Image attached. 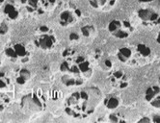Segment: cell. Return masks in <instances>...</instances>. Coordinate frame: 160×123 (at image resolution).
Masks as SVG:
<instances>
[{"label": "cell", "instance_id": "19", "mask_svg": "<svg viewBox=\"0 0 160 123\" xmlns=\"http://www.w3.org/2000/svg\"><path fill=\"white\" fill-rule=\"evenodd\" d=\"M56 3L57 0H42V6L44 11L52 9L53 7H55Z\"/></svg>", "mask_w": 160, "mask_h": 123}, {"label": "cell", "instance_id": "10", "mask_svg": "<svg viewBox=\"0 0 160 123\" xmlns=\"http://www.w3.org/2000/svg\"><path fill=\"white\" fill-rule=\"evenodd\" d=\"M146 99L153 107L160 108V88L155 86L148 88L146 92Z\"/></svg>", "mask_w": 160, "mask_h": 123}, {"label": "cell", "instance_id": "11", "mask_svg": "<svg viewBox=\"0 0 160 123\" xmlns=\"http://www.w3.org/2000/svg\"><path fill=\"white\" fill-rule=\"evenodd\" d=\"M116 3V0H89V4L95 10L105 11L112 8Z\"/></svg>", "mask_w": 160, "mask_h": 123}, {"label": "cell", "instance_id": "20", "mask_svg": "<svg viewBox=\"0 0 160 123\" xmlns=\"http://www.w3.org/2000/svg\"><path fill=\"white\" fill-rule=\"evenodd\" d=\"M9 31V26L6 22L4 21H0V36L6 35L7 32Z\"/></svg>", "mask_w": 160, "mask_h": 123}, {"label": "cell", "instance_id": "15", "mask_svg": "<svg viewBox=\"0 0 160 123\" xmlns=\"http://www.w3.org/2000/svg\"><path fill=\"white\" fill-rule=\"evenodd\" d=\"M104 104L108 109H116L119 106V100L116 97L108 96L104 100Z\"/></svg>", "mask_w": 160, "mask_h": 123}, {"label": "cell", "instance_id": "1", "mask_svg": "<svg viewBox=\"0 0 160 123\" xmlns=\"http://www.w3.org/2000/svg\"><path fill=\"white\" fill-rule=\"evenodd\" d=\"M63 62L60 71L63 73L62 82L66 87L83 85L93 75V66L84 55L76 50L68 48L63 52Z\"/></svg>", "mask_w": 160, "mask_h": 123}, {"label": "cell", "instance_id": "22", "mask_svg": "<svg viewBox=\"0 0 160 123\" xmlns=\"http://www.w3.org/2000/svg\"><path fill=\"white\" fill-rule=\"evenodd\" d=\"M153 122H160V116H155L153 118Z\"/></svg>", "mask_w": 160, "mask_h": 123}, {"label": "cell", "instance_id": "14", "mask_svg": "<svg viewBox=\"0 0 160 123\" xmlns=\"http://www.w3.org/2000/svg\"><path fill=\"white\" fill-rule=\"evenodd\" d=\"M30 77H31V73L29 72V70L26 69H22L18 71L17 75V82L19 85H23L30 79Z\"/></svg>", "mask_w": 160, "mask_h": 123}, {"label": "cell", "instance_id": "2", "mask_svg": "<svg viewBox=\"0 0 160 123\" xmlns=\"http://www.w3.org/2000/svg\"><path fill=\"white\" fill-rule=\"evenodd\" d=\"M102 94L97 87H86L73 92L67 99L65 111L73 118H86L92 115L99 102Z\"/></svg>", "mask_w": 160, "mask_h": 123}, {"label": "cell", "instance_id": "25", "mask_svg": "<svg viewBox=\"0 0 160 123\" xmlns=\"http://www.w3.org/2000/svg\"><path fill=\"white\" fill-rule=\"evenodd\" d=\"M4 3V0H0V7H1Z\"/></svg>", "mask_w": 160, "mask_h": 123}, {"label": "cell", "instance_id": "24", "mask_svg": "<svg viewBox=\"0 0 160 123\" xmlns=\"http://www.w3.org/2000/svg\"><path fill=\"white\" fill-rule=\"evenodd\" d=\"M157 40V42H158V43L160 44V33H159V34H158V37H157V40Z\"/></svg>", "mask_w": 160, "mask_h": 123}, {"label": "cell", "instance_id": "12", "mask_svg": "<svg viewBox=\"0 0 160 123\" xmlns=\"http://www.w3.org/2000/svg\"><path fill=\"white\" fill-rule=\"evenodd\" d=\"M4 15L11 20H16L19 17V10L14 3H7L4 6Z\"/></svg>", "mask_w": 160, "mask_h": 123}, {"label": "cell", "instance_id": "26", "mask_svg": "<svg viewBox=\"0 0 160 123\" xmlns=\"http://www.w3.org/2000/svg\"><path fill=\"white\" fill-rule=\"evenodd\" d=\"M159 82H160V78H159Z\"/></svg>", "mask_w": 160, "mask_h": 123}, {"label": "cell", "instance_id": "21", "mask_svg": "<svg viewBox=\"0 0 160 123\" xmlns=\"http://www.w3.org/2000/svg\"><path fill=\"white\" fill-rule=\"evenodd\" d=\"M104 66H105V68H111V66H112V63L109 61V60H105L104 61Z\"/></svg>", "mask_w": 160, "mask_h": 123}, {"label": "cell", "instance_id": "6", "mask_svg": "<svg viewBox=\"0 0 160 123\" xmlns=\"http://www.w3.org/2000/svg\"><path fill=\"white\" fill-rule=\"evenodd\" d=\"M5 55L12 61H20L26 63L29 60V53L24 44L16 42L10 44L5 49Z\"/></svg>", "mask_w": 160, "mask_h": 123}, {"label": "cell", "instance_id": "18", "mask_svg": "<svg viewBox=\"0 0 160 123\" xmlns=\"http://www.w3.org/2000/svg\"><path fill=\"white\" fill-rule=\"evenodd\" d=\"M94 32H95V29L92 25H85L81 27V34L85 38H90L94 34Z\"/></svg>", "mask_w": 160, "mask_h": 123}, {"label": "cell", "instance_id": "13", "mask_svg": "<svg viewBox=\"0 0 160 123\" xmlns=\"http://www.w3.org/2000/svg\"><path fill=\"white\" fill-rule=\"evenodd\" d=\"M125 78L127 77H125V75L121 70H117L115 72H113V74L111 76V81L113 84L117 85V87L124 88L128 85V82H127V79H125Z\"/></svg>", "mask_w": 160, "mask_h": 123}, {"label": "cell", "instance_id": "9", "mask_svg": "<svg viewBox=\"0 0 160 123\" xmlns=\"http://www.w3.org/2000/svg\"><path fill=\"white\" fill-rule=\"evenodd\" d=\"M19 3L30 14H42L44 11L42 6V0H19Z\"/></svg>", "mask_w": 160, "mask_h": 123}, {"label": "cell", "instance_id": "16", "mask_svg": "<svg viewBox=\"0 0 160 123\" xmlns=\"http://www.w3.org/2000/svg\"><path fill=\"white\" fill-rule=\"evenodd\" d=\"M10 102H11L10 97L5 93L0 92V111H4L10 105Z\"/></svg>", "mask_w": 160, "mask_h": 123}, {"label": "cell", "instance_id": "4", "mask_svg": "<svg viewBox=\"0 0 160 123\" xmlns=\"http://www.w3.org/2000/svg\"><path fill=\"white\" fill-rule=\"evenodd\" d=\"M34 41L37 47L45 51H49L56 46L57 38L48 26L42 25L37 29V34Z\"/></svg>", "mask_w": 160, "mask_h": 123}, {"label": "cell", "instance_id": "5", "mask_svg": "<svg viewBox=\"0 0 160 123\" xmlns=\"http://www.w3.org/2000/svg\"><path fill=\"white\" fill-rule=\"evenodd\" d=\"M150 4V7L142 8L138 11L139 18L145 23L160 22V0H143Z\"/></svg>", "mask_w": 160, "mask_h": 123}, {"label": "cell", "instance_id": "17", "mask_svg": "<svg viewBox=\"0 0 160 123\" xmlns=\"http://www.w3.org/2000/svg\"><path fill=\"white\" fill-rule=\"evenodd\" d=\"M11 85L10 78L3 72H0V88H6Z\"/></svg>", "mask_w": 160, "mask_h": 123}, {"label": "cell", "instance_id": "27", "mask_svg": "<svg viewBox=\"0 0 160 123\" xmlns=\"http://www.w3.org/2000/svg\"><path fill=\"white\" fill-rule=\"evenodd\" d=\"M0 64H1V62H0Z\"/></svg>", "mask_w": 160, "mask_h": 123}, {"label": "cell", "instance_id": "7", "mask_svg": "<svg viewBox=\"0 0 160 123\" xmlns=\"http://www.w3.org/2000/svg\"><path fill=\"white\" fill-rule=\"evenodd\" d=\"M45 101L37 92H31L21 99V107L30 111H41L44 109Z\"/></svg>", "mask_w": 160, "mask_h": 123}, {"label": "cell", "instance_id": "3", "mask_svg": "<svg viewBox=\"0 0 160 123\" xmlns=\"http://www.w3.org/2000/svg\"><path fill=\"white\" fill-rule=\"evenodd\" d=\"M81 17V11L72 2L63 3L60 7L58 22L62 27H71L76 24Z\"/></svg>", "mask_w": 160, "mask_h": 123}, {"label": "cell", "instance_id": "8", "mask_svg": "<svg viewBox=\"0 0 160 123\" xmlns=\"http://www.w3.org/2000/svg\"><path fill=\"white\" fill-rule=\"evenodd\" d=\"M108 30L116 38L124 39L128 37L131 31V25L128 21L112 20L108 25Z\"/></svg>", "mask_w": 160, "mask_h": 123}, {"label": "cell", "instance_id": "23", "mask_svg": "<svg viewBox=\"0 0 160 123\" xmlns=\"http://www.w3.org/2000/svg\"><path fill=\"white\" fill-rule=\"evenodd\" d=\"M140 122H151V119L150 118H142L141 120H140Z\"/></svg>", "mask_w": 160, "mask_h": 123}]
</instances>
